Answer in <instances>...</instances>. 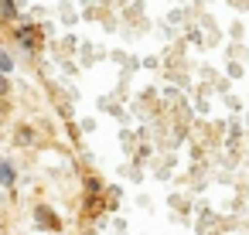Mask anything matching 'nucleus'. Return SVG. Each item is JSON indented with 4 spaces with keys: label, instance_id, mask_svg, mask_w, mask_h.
<instances>
[{
    "label": "nucleus",
    "instance_id": "obj_1",
    "mask_svg": "<svg viewBox=\"0 0 249 235\" xmlns=\"http://www.w3.org/2000/svg\"><path fill=\"white\" fill-rule=\"evenodd\" d=\"M18 41H21L24 48H38V31H35V28H21V31H18Z\"/></svg>",
    "mask_w": 249,
    "mask_h": 235
},
{
    "label": "nucleus",
    "instance_id": "obj_2",
    "mask_svg": "<svg viewBox=\"0 0 249 235\" xmlns=\"http://www.w3.org/2000/svg\"><path fill=\"white\" fill-rule=\"evenodd\" d=\"M0 184H4V187L14 184V167H11V160H0Z\"/></svg>",
    "mask_w": 249,
    "mask_h": 235
},
{
    "label": "nucleus",
    "instance_id": "obj_3",
    "mask_svg": "<svg viewBox=\"0 0 249 235\" xmlns=\"http://www.w3.org/2000/svg\"><path fill=\"white\" fill-rule=\"evenodd\" d=\"M0 17H4V21H14V17H18L14 0H0Z\"/></svg>",
    "mask_w": 249,
    "mask_h": 235
},
{
    "label": "nucleus",
    "instance_id": "obj_4",
    "mask_svg": "<svg viewBox=\"0 0 249 235\" xmlns=\"http://www.w3.org/2000/svg\"><path fill=\"white\" fill-rule=\"evenodd\" d=\"M11 68H14V62H11V55H7V51H0V72H4V75H7Z\"/></svg>",
    "mask_w": 249,
    "mask_h": 235
},
{
    "label": "nucleus",
    "instance_id": "obj_5",
    "mask_svg": "<svg viewBox=\"0 0 249 235\" xmlns=\"http://www.w3.org/2000/svg\"><path fill=\"white\" fill-rule=\"evenodd\" d=\"M7 92H11V85H7V75H4V72H0V99H4Z\"/></svg>",
    "mask_w": 249,
    "mask_h": 235
},
{
    "label": "nucleus",
    "instance_id": "obj_6",
    "mask_svg": "<svg viewBox=\"0 0 249 235\" xmlns=\"http://www.w3.org/2000/svg\"><path fill=\"white\" fill-rule=\"evenodd\" d=\"M18 140H28V143H31V140H35V133H31V130H24V126H21V130H18Z\"/></svg>",
    "mask_w": 249,
    "mask_h": 235
}]
</instances>
